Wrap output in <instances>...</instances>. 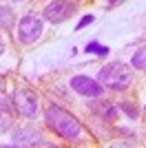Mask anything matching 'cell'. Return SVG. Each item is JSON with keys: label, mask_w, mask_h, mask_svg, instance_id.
Segmentation results:
<instances>
[{"label": "cell", "mask_w": 146, "mask_h": 148, "mask_svg": "<svg viewBox=\"0 0 146 148\" xmlns=\"http://www.w3.org/2000/svg\"><path fill=\"white\" fill-rule=\"evenodd\" d=\"M44 124L51 133H55L62 139H71V142L80 139L82 133H84L80 119L73 113H69L67 108H62L60 104H49L44 108Z\"/></svg>", "instance_id": "1"}, {"label": "cell", "mask_w": 146, "mask_h": 148, "mask_svg": "<svg viewBox=\"0 0 146 148\" xmlns=\"http://www.w3.org/2000/svg\"><path fill=\"white\" fill-rule=\"evenodd\" d=\"M131 80H133L131 69L126 64H122V62H111V64L102 66L100 73H97V82L104 88H111V91H124V88H128Z\"/></svg>", "instance_id": "2"}, {"label": "cell", "mask_w": 146, "mask_h": 148, "mask_svg": "<svg viewBox=\"0 0 146 148\" xmlns=\"http://www.w3.org/2000/svg\"><path fill=\"white\" fill-rule=\"evenodd\" d=\"M42 36V18L36 13H27L16 22V38L20 44H33Z\"/></svg>", "instance_id": "3"}, {"label": "cell", "mask_w": 146, "mask_h": 148, "mask_svg": "<svg viewBox=\"0 0 146 148\" xmlns=\"http://www.w3.org/2000/svg\"><path fill=\"white\" fill-rule=\"evenodd\" d=\"M11 104H13V111L18 113L20 117H27V119H33L38 115V111H40V97L29 88L13 91Z\"/></svg>", "instance_id": "4"}, {"label": "cell", "mask_w": 146, "mask_h": 148, "mask_svg": "<svg viewBox=\"0 0 146 148\" xmlns=\"http://www.w3.org/2000/svg\"><path fill=\"white\" fill-rule=\"evenodd\" d=\"M75 11H78V5L73 0H51L42 9V18L53 22V25H60V22L69 20L71 16H75Z\"/></svg>", "instance_id": "5"}, {"label": "cell", "mask_w": 146, "mask_h": 148, "mask_svg": "<svg viewBox=\"0 0 146 148\" xmlns=\"http://www.w3.org/2000/svg\"><path fill=\"white\" fill-rule=\"evenodd\" d=\"M71 88L80 95H84V97H91V99H97L104 95V86L100 84L97 80L89 77V75H73L71 77Z\"/></svg>", "instance_id": "6"}, {"label": "cell", "mask_w": 146, "mask_h": 148, "mask_svg": "<svg viewBox=\"0 0 146 148\" xmlns=\"http://www.w3.org/2000/svg\"><path fill=\"white\" fill-rule=\"evenodd\" d=\"M11 144L13 146H47L44 137L31 126H20L11 133Z\"/></svg>", "instance_id": "7"}, {"label": "cell", "mask_w": 146, "mask_h": 148, "mask_svg": "<svg viewBox=\"0 0 146 148\" xmlns=\"http://www.w3.org/2000/svg\"><path fill=\"white\" fill-rule=\"evenodd\" d=\"M95 113L104 119H115L117 117V106H113L111 102H100V104H95Z\"/></svg>", "instance_id": "8"}, {"label": "cell", "mask_w": 146, "mask_h": 148, "mask_svg": "<svg viewBox=\"0 0 146 148\" xmlns=\"http://www.w3.org/2000/svg\"><path fill=\"white\" fill-rule=\"evenodd\" d=\"M131 66L140 69V71H146V44H142L140 49L133 53V58H131Z\"/></svg>", "instance_id": "9"}, {"label": "cell", "mask_w": 146, "mask_h": 148, "mask_svg": "<svg viewBox=\"0 0 146 148\" xmlns=\"http://www.w3.org/2000/svg\"><path fill=\"white\" fill-rule=\"evenodd\" d=\"M13 22H16V13L9 7L0 5V29H9V27H13Z\"/></svg>", "instance_id": "10"}, {"label": "cell", "mask_w": 146, "mask_h": 148, "mask_svg": "<svg viewBox=\"0 0 146 148\" xmlns=\"http://www.w3.org/2000/svg\"><path fill=\"white\" fill-rule=\"evenodd\" d=\"M120 111L126 115V117H131V119H137L140 117V108L133 104V102H122L120 104Z\"/></svg>", "instance_id": "11"}, {"label": "cell", "mask_w": 146, "mask_h": 148, "mask_svg": "<svg viewBox=\"0 0 146 148\" xmlns=\"http://www.w3.org/2000/svg\"><path fill=\"white\" fill-rule=\"evenodd\" d=\"M109 47H104V44H100V42H89L86 44V53H93V56H109Z\"/></svg>", "instance_id": "12"}, {"label": "cell", "mask_w": 146, "mask_h": 148, "mask_svg": "<svg viewBox=\"0 0 146 148\" xmlns=\"http://www.w3.org/2000/svg\"><path fill=\"white\" fill-rule=\"evenodd\" d=\"M93 20H95V16H91V13H89V16H84V18L78 22V31H80V29H84V27H89Z\"/></svg>", "instance_id": "13"}, {"label": "cell", "mask_w": 146, "mask_h": 148, "mask_svg": "<svg viewBox=\"0 0 146 148\" xmlns=\"http://www.w3.org/2000/svg\"><path fill=\"white\" fill-rule=\"evenodd\" d=\"M5 49H7V44H5V38H2V33H0V56L5 53Z\"/></svg>", "instance_id": "14"}, {"label": "cell", "mask_w": 146, "mask_h": 148, "mask_svg": "<svg viewBox=\"0 0 146 148\" xmlns=\"http://www.w3.org/2000/svg\"><path fill=\"white\" fill-rule=\"evenodd\" d=\"M120 2H124V0H109V2H106V7H115V5H120Z\"/></svg>", "instance_id": "15"}, {"label": "cell", "mask_w": 146, "mask_h": 148, "mask_svg": "<svg viewBox=\"0 0 146 148\" xmlns=\"http://www.w3.org/2000/svg\"><path fill=\"white\" fill-rule=\"evenodd\" d=\"M2 88H5V82H2V77H0V93H2Z\"/></svg>", "instance_id": "16"}, {"label": "cell", "mask_w": 146, "mask_h": 148, "mask_svg": "<svg viewBox=\"0 0 146 148\" xmlns=\"http://www.w3.org/2000/svg\"><path fill=\"white\" fill-rule=\"evenodd\" d=\"M11 2H20V0H11Z\"/></svg>", "instance_id": "17"}, {"label": "cell", "mask_w": 146, "mask_h": 148, "mask_svg": "<svg viewBox=\"0 0 146 148\" xmlns=\"http://www.w3.org/2000/svg\"><path fill=\"white\" fill-rule=\"evenodd\" d=\"M144 115H146V106H144Z\"/></svg>", "instance_id": "18"}]
</instances>
